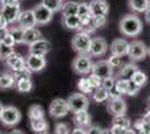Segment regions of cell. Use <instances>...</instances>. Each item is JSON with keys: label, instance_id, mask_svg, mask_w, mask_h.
Returning a JSON list of instances; mask_svg holds the SVG:
<instances>
[{"label": "cell", "instance_id": "obj_45", "mask_svg": "<svg viewBox=\"0 0 150 134\" xmlns=\"http://www.w3.org/2000/svg\"><path fill=\"white\" fill-rule=\"evenodd\" d=\"M0 43H2L4 45H6V46H8V47H13L15 45H16V41H15V39H13V37L8 32L6 36L4 37V39L0 41Z\"/></svg>", "mask_w": 150, "mask_h": 134}, {"label": "cell", "instance_id": "obj_54", "mask_svg": "<svg viewBox=\"0 0 150 134\" xmlns=\"http://www.w3.org/2000/svg\"><path fill=\"white\" fill-rule=\"evenodd\" d=\"M7 134H25L21 130H11L10 132H8Z\"/></svg>", "mask_w": 150, "mask_h": 134}, {"label": "cell", "instance_id": "obj_36", "mask_svg": "<svg viewBox=\"0 0 150 134\" xmlns=\"http://www.w3.org/2000/svg\"><path fill=\"white\" fill-rule=\"evenodd\" d=\"M130 81V79H129ZM129 81L128 79H115V85L114 88L118 91V93L121 95H125L127 94V89H128V85H129Z\"/></svg>", "mask_w": 150, "mask_h": 134}, {"label": "cell", "instance_id": "obj_14", "mask_svg": "<svg viewBox=\"0 0 150 134\" xmlns=\"http://www.w3.org/2000/svg\"><path fill=\"white\" fill-rule=\"evenodd\" d=\"M29 47V53L31 54H36V55H42V56H46L52 49V44L47 39L39 38L36 40L35 43L28 46Z\"/></svg>", "mask_w": 150, "mask_h": 134}, {"label": "cell", "instance_id": "obj_8", "mask_svg": "<svg viewBox=\"0 0 150 134\" xmlns=\"http://www.w3.org/2000/svg\"><path fill=\"white\" fill-rule=\"evenodd\" d=\"M33 11H34V16H35V20H36V25L39 26L48 25L53 19V16H54V13L50 11V9L47 7H45L42 2L34 7Z\"/></svg>", "mask_w": 150, "mask_h": 134}, {"label": "cell", "instance_id": "obj_29", "mask_svg": "<svg viewBox=\"0 0 150 134\" xmlns=\"http://www.w3.org/2000/svg\"><path fill=\"white\" fill-rule=\"evenodd\" d=\"M9 29V34L11 35L16 41V44H23V39H24V32L25 28H23L21 26H13Z\"/></svg>", "mask_w": 150, "mask_h": 134}, {"label": "cell", "instance_id": "obj_44", "mask_svg": "<svg viewBox=\"0 0 150 134\" xmlns=\"http://www.w3.org/2000/svg\"><path fill=\"white\" fill-rule=\"evenodd\" d=\"M88 82L91 84V86L93 87L94 89L98 88V87H100L101 84H102V78H100L99 76H96V75H94L91 73V75L88 77Z\"/></svg>", "mask_w": 150, "mask_h": 134}, {"label": "cell", "instance_id": "obj_50", "mask_svg": "<svg viewBox=\"0 0 150 134\" xmlns=\"http://www.w3.org/2000/svg\"><path fill=\"white\" fill-rule=\"evenodd\" d=\"M8 32H9V29H8V28H0V41L4 39V37L6 36Z\"/></svg>", "mask_w": 150, "mask_h": 134}, {"label": "cell", "instance_id": "obj_48", "mask_svg": "<svg viewBox=\"0 0 150 134\" xmlns=\"http://www.w3.org/2000/svg\"><path fill=\"white\" fill-rule=\"evenodd\" d=\"M69 134H86V130L84 128H79V126H76L74 130H72Z\"/></svg>", "mask_w": 150, "mask_h": 134}, {"label": "cell", "instance_id": "obj_15", "mask_svg": "<svg viewBox=\"0 0 150 134\" xmlns=\"http://www.w3.org/2000/svg\"><path fill=\"white\" fill-rule=\"evenodd\" d=\"M7 66L13 70V72H17L19 69H23L26 67V60L25 58L23 57L21 55L17 54L16 51L11 53L8 57L5 59Z\"/></svg>", "mask_w": 150, "mask_h": 134}, {"label": "cell", "instance_id": "obj_21", "mask_svg": "<svg viewBox=\"0 0 150 134\" xmlns=\"http://www.w3.org/2000/svg\"><path fill=\"white\" fill-rule=\"evenodd\" d=\"M62 25L65 29L69 30H79L81 26V19L77 15H71V16H63Z\"/></svg>", "mask_w": 150, "mask_h": 134}, {"label": "cell", "instance_id": "obj_11", "mask_svg": "<svg viewBox=\"0 0 150 134\" xmlns=\"http://www.w3.org/2000/svg\"><path fill=\"white\" fill-rule=\"evenodd\" d=\"M106 109H108V112L113 116L125 115L127 104H125V101L121 96L114 97V98H109L108 103H106Z\"/></svg>", "mask_w": 150, "mask_h": 134}, {"label": "cell", "instance_id": "obj_22", "mask_svg": "<svg viewBox=\"0 0 150 134\" xmlns=\"http://www.w3.org/2000/svg\"><path fill=\"white\" fill-rule=\"evenodd\" d=\"M128 6L132 13H142L150 7V0H128Z\"/></svg>", "mask_w": 150, "mask_h": 134}, {"label": "cell", "instance_id": "obj_18", "mask_svg": "<svg viewBox=\"0 0 150 134\" xmlns=\"http://www.w3.org/2000/svg\"><path fill=\"white\" fill-rule=\"evenodd\" d=\"M88 6L92 16H99V15L106 16L110 10V7L106 0H92L88 4Z\"/></svg>", "mask_w": 150, "mask_h": 134}, {"label": "cell", "instance_id": "obj_40", "mask_svg": "<svg viewBox=\"0 0 150 134\" xmlns=\"http://www.w3.org/2000/svg\"><path fill=\"white\" fill-rule=\"evenodd\" d=\"M13 47H8L2 43H0V59L5 60L11 53H13Z\"/></svg>", "mask_w": 150, "mask_h": 134}, {"label": "cell", "instance_id": "obj_58", "mask_svg": "<svg viewBox=\"0 0 150 134\" xmlns=\"http://www.w3.org/2000/svg\"><path fill=\"white\" fill-rule=\"evenodd\" d=\"M149 105H150V97H149Z\"/></svg>", "mask_w": 150, "mask_h": 134}, {"label": "cell", "instance_id": "obj_52", "mask_svg": "<svg viewBox=\"0 0 150 134\" xmlns=\"http://www.w3.org/2000/svg\"><path fill=\"white\" fill-rule=\"evenodd\" d=\"M144 20H146V22H148L150 25V7L144 11Z\"/></svg>", "mask_w": 150, "mask_h": 134}, {"label": "cell", "instance_id": "obj_31", "mask_svg": "<svg viewBox=\"0 0 150 134\" xmlns=\"http://www.w3.org/2000/svg\"><path fill=\"white\" fill-rule=\"evenodd\" d=\"M28 117H29V120L44 119L45 117L44 109L40 105H38V104L31 105L30 107H29V109H28Z\"/></svg>", "mask_w": 150, "mask_h": 134}, {"label": "cell", "instance_id": "obj_1", "mask_svg": "<svg viewBox=\"0 0 150 134\" xmlns=\"http://www.w3.org/2000/svg\"><path fill=\"white\" fill-rule=\"evenodd\" d=\"M142 21L134 13H129L123 16L119 21V30L125 37H136L142 32Z\"/></svg>", "mask_w": 150, "mask_h": 134}, {"label": "cell", "instance_id": "obj_10", "mask_svg": "<svg viewBox=\"0 0 150 134\" xmlns=\"http://www.w3.org/2000/svg\"><path fill=\"white\" fill-rule=\"evenodd\" d=\"M20 5L19 2L16 4H11V5H5V6H1L0 9V15L8 21V24H15L17 22L18 17L20 15Z\"/></svg>", "mask_w": 150, "mask_h": 134}, {"label": "cell", "instance_id": "obj_9", "mask_svg": "<svg viewBox=\"0 0 150 134\" xmlns=\"http://www.w3.org/2000/svg\"><path fill=\"white\" fill-rule=\"evenodd\" d=\"M26 60V67L30 70L31 73H40L42 70L45 69L46 67V58L42 55H36L29 53L25 58Z\"/></svg>", "mask_w": 150, "mask_h": 134}, {"label": "cell", "instance_id": "obj_56", "mask_svg": "<svg viewBox=\"0 0 150 134\" xmlns=\"http://www.w3.org/2000/svg\"><path fill=\"white\" fill-rule=\"evenodd\" d=\"M2 109H4V105H2V103L0 102V116H1V113H2Z\"/></svg>", "mask_w": 150, "mask_h": 134}, {"label": "cell", "instance_id": "obj_5", "mask_svg": "<svg viewBox=\"0 0 150 134\" xmlns=\"http://www.w3.org/2000/svg\"><path fill=\"white\" fill-rule=\"evenodd\" d=\"M67 104H69V112L75 113L79 111H84L88 109L90 106V100L88 96L83 93H73L72 95L69 96V98L66 100Z\"/></svg>", "mask_w": 150, "mask_h": 134}, {"label": "cell", "instance_id": "obj_49", "mask_svg": "<svg viewBox=\"0 0 150 134\" xmlns=\"http://www.w3.org/2000/svg\"><path fill=\"white\" fill-rule=\"evenodd\" d=\"M8 21L0 15V28H8Z\"/></svg>", "mask_w": 150, "mask_h": 134}, {"label": "cell", "instance_id": "obj_57", "mask_svg": "<svg viewBox=\"0 0 150 134\" xmlns=\"http://www.w3.org/2000/svg\"><path fill=\"white\" fill-rule=\"evenodd\" d=\"M148 56L150 57V46L148 47Z\"/></svg>", "mask_w": 150, "mask_h": 134}, {"label": "cell", "instance_id": "obj_33", "mask_svg": "<svg viewBox=\"0 0 150 134\" xmlns=\"http://www.w3.org/2000/svg\"><path fill=\"white\" fill-rule=\"evenodd\" d=\"M42 4L45 7H47L50 11L57 13V11H61L64 2L63 0H42Z\"/></svg>", "mask_w": 150, "mask_h": 134}, {"label": "cell", "instance_id": "obj_37", "mask_svg": "<svg viewBox=\"0 0 150 134\" xmlns=\"http://www.w3.org/2000/svg\"><path fill=\"white\" fill-rule=\"evenodd\" d=\"M114 85H115V77L113 76H109L103 78L102 79V84H101V86L104 89H106L108 92H110L112 88H114Z\"/></svg>", "mask_w": 150, "mask_h": 134}, {"label": "cell", "instance_id": "obj_43", "mask_svg": "<svg viewBox=\"0 0 150 134\" xmlns=\"http://www.w3.org/2000/svg\"><path fill=\"white\" fill-rule=\"evenodd\" d=\"M71 130H69V125L65 123H58L55 125V130L54 133L55 134H69Z\"/></svg>", "mask_w": 150, "mask_h": 134}, {"label": "cell", "instance_id": "obj_3", "mask_svg": "<svg viewBox=\"0 0 150 134\" xmlns=\"http://www.w3.org/2000/svg\"><path fill=\"white\" fill-rule=\"evenodd\" d=\"M21 120V113L16 106L7 105L4 106L2 113L0 116V122L8 128H13L18 124Z\"/></svg>", "mask_w": 150, "mask_h": 134}, {"label": "cell", "instance_id": "obj_13", "mask_svg": "<svg viewBox=\"0 0 150 134\" xmlns=\"http://www.w3.org/2000/svg\"><path fill=\"white\" fill-rule=\"evenodd\" d=\"M91 73L103 79V78H105V77L112 76L113 68H112V66L109 64L108 59H106V60L102 59V60H99V62L93 63V65H92V72H91Z\"/></svg>", "mask_w": 150, "mask_h": 134}, {"label": "cell", "instance_id": "obj_41", "mask_svg": "<svg viewBox=\"0 0 150 134\" xmlns=\"http://www.w3.org/2000/svg\"><path fill=\"white\" fill-rule=\"evenodd\" d=\"M140 89H141L140 86L136 85L132 81H129V85H128V89H127V94H125V95H128V96L137 95L138 93L140 92Z\"/></svg>", "mask_w": 150, "mask_h": 134}, {"label": "cell", "instance_id": "obj_4", "mask_svg": "<svg viewBox=\"0 0 150 134\" xmlns=\"http://www.w3.org/2000/svg\"><path fill=\"white\" fill-rule=\"evenodd\" d=\"M91 41H92V38L90 37L88 34L79 32L73 36L71 45H72V48L76 53H79V54H88V55Z\"/></svg>", "mask_w": 150, "mask_h": 134}, {"label": "cell", "instance_id": "obj_30", "mask_svg": "<svg viewBox=\"0 0 150 134\" xmlns=\"http://www.w3.org/2000/svg\"><path fill=\"white\" fill-rule=\"evenodd\" d=\"M133 83L138 85V86H140V87H144V85L147 84L148 82V76L146 75V73L144 72H141L140 69L136 70L134 73H133V75L131 76V79Z\"/></svg>", "mask_w": 150, "mask_h": 134}, {"label": "cell", "instance_id": "obj_26", "mask_svg": "<svg viewBox=\"0 0 150 134\" xmlns=\"http://www.w3.org/2000/svg\"><path fill=\"white\" fill-rule=\"evenodd\" d=\"M77 9H79V2L69 0L63 4L61 11L63 16H71V15H77Z\"/></svg>", "mask_w": 150, "mask_h": 134}, {"label": "cell", "instance_id": "obj_25", "mask_svg": "<svg viewBox=\"0 0 150 134\" xmlns=\"http://www.w3.org/2000/svg\"><path fill=\"white\" fill-rule=\"evenodd\" d=\"M16 84V79L11 73H2L0 75V89L13 88Z\"/></svg>", "mask_w": 150, "mask_h": 134}, {"label": "cell", "instance_id": "obj_39", "mask_svg": "<svg viewBox=\"0 0 150 134\" xmlns=\"http://www.w3.org/2000/svg\"><path fill=\"white\" fill-rule=\"evenodd\" d=\"M13 74L15 79L17 81V79H20V78H30L33 73H31L27 67H25V68H23V69H19V70H17V72H13Z\"/></svg>", "mask_w": 150, "mask_h": 134}, {"label": "cell", "instance_id": "obj_27", "mask_svg": "<svg viewBox=\"0 0 150 134\" xmlns=\"http://www.w3.org/2000/svg\"><path fill=\"white\" fill-rule=\"evenodd\" d=\"M15 86L19 93H29L33 89V82L30 78H20L16 81Z\"/></svg>", "mask_w": 150, "mask_h": 134}, {"label": "cell", "instance_id": "obj_16", "mask_svg": "<svg viewBox=\"0 0 150 134\" xmlns=\"http://www.w3.org/2000/svg\"><path fill=\"white\" fill-rule=\"evenodd\" d=\"M110 51L112 55H118V56H128V51H129V43L123 38H117L112 41L110 46Z\"/></svg>", "mask_w": 150, "mask_h": 134}, {"label": "cell", "instance_id": "obj_51", "mask_svg": "<svg viewBox=\"0 0 150 134\" xmlns=\"http://www.w3.org/2000/svg\"><path fill=\"white\" fill-rule=\"evenodd\" d=\"M19 2L18 0H0V4L1 6H5V5H11V4H16Z\"/></svg>", "mask_w": 150, "mask_h": 134}, {"label": "cell", "instance_id": "obj_47", "mask_svg": "<svg viewBox=\"0 0 150 134\" xmlns=\"http://www.w3.org/2000/svg\"><path fill=\"white\" fill-rule=\"evenodd\" d=\"M125 130L127 128H120V126H117V125H112L110 132H111V134H125Z\"/></svg>", "mask_w": 150, "mask_h": 134}, {"label": "cell", "instance_id": "obj_53", "mask_svg": "<svg viewBox=\"0 0 150 134\" xmlns=\"http://www.w3.org/2000/svg\"><path fill=\"white\" fill-rule=\"evenodd\" d=\"M147 124H150V111L148 112V113H146L144 116V119H142Z\"/></svg>", "mask_w": 150, "mask_h": 134}, {"label": "cell", "instance_id": "obj_32", "mask_svg": "<svg viewBox=\"0 0 150 134\" xmlns=\"http://www.w3.org/2000/svg\"><path fill=\"white\" fill-rule=\"evenodd\" d=\"M92 96H93V100L96 103H102V102H105L109 100V93L108 91L104 89L102 86L95 88L92 93Z\"/></svg>", "mask_w": 150, "mask_h": 134}, {"label": "cell", "instance_id": "obj_59", "mask_svg": "<svg viewBox=\"0 0 150 134\" xmlns=\"http://www.w3.org/2000/svg\"><path fill=\"white\" fill-rule=\"evenodd\" d=\"M0 134H4V133H2V132H0Z\"/></svg>", "mask_w": 150, "mask_h": 134}, {"label": "cell", "instance_id": "obj_6", "mask_svg": "<svg viewBox=\"0 0 150 134\" xmlns=\"http://www.w3.org/2000/svg\"><path fill=\"white\" fill-rule=\"evenodd\" d=\"M128 56L133 62L144 60L148 56V47L141 40H133L129 44Z\"/></svg>", "mask_w": 150, "mask_h": 134}, {"label": "cell", "instance_id": "obj_28", "mask_svg": "<svg viewBox=\"0 0 150 134\" xmlns=\"http://www.w3.org/2000/svg\"><path fill=\"white\" fill-rule=\"evenodd\" d=\"M30 121V128L31 130L34 131V132H44L47 130L48 128V124H47V122L46 120L44 119H35V120H29Z\"/></svg>", "mask_w": 150, "mask_h": 134}, {"label": "cell", "instance_id": "obj_38", "mask_svg": "<svg viewBox=\"0 0 150 134\" xmlns=\"http://www.w3.org/2000/svg\"><path fill=\"white\" fill-rule=\"evenodd\" d=\"M92 22L95 28H101L103 26L106 25L108 19H106V16L103 15H99V16H92Z\"/></svg>", "mask_w": 150, "mask_h": 134}, {"label": "cell", "instance_id": "obj_20", "mask_svg": "<svg viewBox=\"0 0 150 134\" xmlns=\"http://www.w3.org/2000/svg\"><path fill=\"white\" fill-rule=\"evenodd\" d=\"M138 69H139V67L136 64H133V63H127V64L121 65L119 72H118L117 76H115V79L121 78V79H128L129 81V79H131V76L133 75V73Z\"/></svg>", "mask_w": 150, "mask_h": 134}, {"label": "cell", "instance_id": "obj_46", "mask_svg": "<svg viewBox=\"0 0 150 134\" xmlns=\"http://www.w3.org/2000/svg\"><path fill=\"white\" fill-rule=\"evenodd\" d=\"M104 132H103V130L101 128H99V126H95V125H93V126H88V128H86V134H103Z\"/></svg>", "mask_w": 150, "mask_h": 134}, {"label": "cell", "instance_id": "obj_60", "mask_svg": "<svg viewBox=\"0 0 150 134\" xmlns=\"http://www.w3.org/2000/svg\"><path fill=\"white\" fill-rule=\"evenodd\" d=\"M18 1H21V0H18Z\"/></svg>", "mask_w": 150, "mask_h": 134}, {"label": "cell", "instance_id": "obj_2", "mask_svg": "<svg viewBox=\"0 0 150 134\" xmlns=\"http://www.w3.org/2000/svg\"><path fill=\"white\" fill-rule=\"evenodd\" d=\"M92 60L88 54H79L72 62V68L77 75H88L92 72Z\"/></svg>", "mask_w": 150, "mask_h": 134}, {"label": "cell", "instance_id": "obj_19", "mask_svg": "<svg viewBox=\"0 0 150 134\" xmlns=\"http://www.w3.org/2000/svg\"><path fill=\"white\" fill-rule=\"evenodd\" d=\"M73 122H74L75 126L84 128H88L91 125V115L88 114V109L73 113Z\"/></svg>", "mask_w": 150, "mask_h": 134}, {"label": "cell", "instance_id": "obj_12", "mask_svg": "<svg viewBox=\"0 0 150 134\" xmlns=\"http://www.w3.org/2000/svg\"><path fill=\"white\" fill-rule=\"evenodd\" d=\"M106 51H108V44H106V40L103 37L92 38L90 51H88L90 57H102V56L105 55Z\"/></svg>", "mask_w": 150, "mask_h": 134}, {"label": "cell", "instance_id": "obj_7", "mask_svg": "<svg viewBox=\"0 0 150 134\" xmlns=\"http://www.w3.org/2000/svg\"><path fill=\"white\" fill-rule=\"evenodd\" d=\"M50 115L53 119H63L64 116L69 114V104L66 100H63V98H55L53 100L50 105V109H48Z\"/></svg>", "mask_w": 150, "mask_h": 134}, {"label": "cell", "instance_id": "obj_35", "mask_svg": "<svg viewBox=\"0 0 150 134\" xmlns=\"http://www.w3.org/2000/svg\"><path fill=\"white\" fill-rule=\"evenodd\" d=\"M77 88L80 89V92L83 94H92L94 91V88L91 86V84L88 82V78H85V77H83L79 81Z\"/></svg>", "mask_w": 150, "mask_h": 134}, {"label": "cell", "instance_id": "obj_23", "mask_svg": "<svg viewBox=\"0 0 150 134\" xmlns=\"http://www.w3.org/2000/svg\"><path fill=\"white\" fill-rule=\"evenodd\" d=\"M42 38V32L38 30L36 27H31V28H26L24 32V39H23V44L31 45L35 43L36 40Z\"/></svg>", "mask_w": 150, "mask_h": 134}, {"label": "cell", "instance_id": "obj_34", "mask_svg": "<svg viewBox=\"0 0 150 134\" xmlns=\"http://www.w3.org/2000/svg\"><path fill=\"white\" fill-rule=\"evenodd\" d=\"M113 125H117L120 128H131V121L129 117H127L125 115H119V116H114L112 121Z\"/></svg>", "mask_w": 150, "mask_h": 134}, {"label": "cell", "instance_id": "obj_42", "mask_svg": "<svg viewBox=\"0 0 150 134\" xmlns=\"http://www.w3.org/2000/svg\"><path fill=\"white\" fill-rule=\"evenodd\" d=\"M108 62L109 64L112 66V68H115V67H120L122 65V57L121 56H118V55H112L108 58Z\"/></svg>", "mask_w": 150, "mask_h": 134}, {"label": "cell", "instance_id": "obj_17", "mask_svg": "<svg viewBox=\"0 0 150 134\" xmlns=\"http://www.w3.org/2000/svg\"><path fill=\"white\" fill-rule=\"evenodd\" d=\"M19 26H21L23 28H31V27H36V20H35V16H34V11L33 9H28V10H23L20 11V15L17 20Z\"/></svg>", "mask_w": 150, "mask_h": 134}, {"label": "cell", "instance_id": "obj_24", "mask_svg": "<svg viewBox=\"0 0 150 134\" xmlns=\"http://www.w3.org/2000/svg\"><path fill=\"white\" fill-rule=\"evenodd\" d=\"M77 16L80 17L81 22H88L92 20V13L90 10V6L86 2H79V9H77Z\"/></svg>", "mask_w": 150, "mask_h": 134}, {"label": "cell", "instance_id": "obj_55", "mask_svg": "<svg viewBox=\"0 0 150 134\" xmlns=\"http://www.w3.org/2000/svg\"><path fill=\"white\" fill-rule=\"evenodd\" d=\"M125 134H137V133H136V131H134L133 128H127V130H125Z\"/></svg>", "mask_w": 150, "mask_h": 134}]
</instances>
